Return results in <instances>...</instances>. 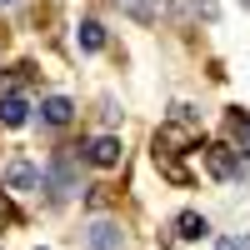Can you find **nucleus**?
Wrapping results in <instances>:
<instances>
[{"label":"nucleus","mask_w":250,"mask_h":250,"mask_svg":"<svg viewBox=\"0 0 250 250\" xmlns=\"http://www.w3.org/2000/svg\"><path fill=\"white\" fill-rule=\"evenodd\" d=\"M70 115H75V105L65 95H50V100H40V120L45 125H70Z\"/></svg>","instance_id":"nucleus-6"},{"label":"nucleus","mask_w":250,"mask_h":250,"mask_svg":"<svg viewBox=\"0 0 250 250\" xmlns=\"http://www.w3.org/2000/svg\"><path fill=\"white\" fill-rule=\"evenodd\" d=\"M80 155H85L90 165H105V170H110V165H120V155H125V150H120V140H115V135H100V140H90Z\"/></svg>","instance_id":"nucleus-4"},{"label":"nucleus","mask_w":250,"mask_h":250,"mask_svg":"<svg viewBox=\"0 0 250 250\" xmlns=\"http://www.w3.org/2000/svg\"><path fill=\"white\" fill-rule=\"evenodd\" d=\"M205 170L215 180H250V160L235 145H205Z\"/></svg>","instance_id":"nucleus-2"},{"label":"nucleus","mask_w":250,"mask_h":250,"mask_svg":"<svg viewBox=\"0 0 250 250\" xmlns=\"http://www.w3.org/2000/svg\"><path fill=\"white\" fill-rule=\"evenodd\" d=\"M245 150H250V125H245Z\"/></svg>","instance_id":"nucleus-13"},{"label":"nucleus","mask_w":250,"mask_h":250,"mask_svg":"<svg viewBox=\"0 0 250 250\" xmlns=\"http://www.w3.org/2000/svg\"><path fill=\"white\" fill-rule=\"evenodd\" d=\"M25 100L20 95H0V125H25Z\"/></svg>","instance_id":"nucleus-8"},{"label":"nucleus","mask_w":250,"mask_h":250,"mask_svg":"<svg viewBox=\"0 0 250 250\" xmlns=\"http://www.w3.org/2000/svg\"><path fill=\"white\" fill-rule=\"evenodd\" d=\"M220 250H250V240H220Z\"/></svg>","instance_id":"nucleus-12"},{"label":"nucleus","mask_w":250,"mask_h":250,"mask_svg":"<svg viewBox=\"0 0 250 250\" xmlns=\"http://www.w3.org/2000/svg\"><path fill=\"white\" fill-rule=\"evenodd\" d=\"M175 235H180V240H205V235H210V220L195 215V210H180V215H175Z\"/></svg>","instance_id":"nucleus-5"},{"label":"nucleus","mask_w":250,"mask_h":250,"mask_svg":"<svg viewBox=\"0 0 250 250\" xmlns=\"http://www.w3.org/2000/svg\"><path fill=\"white\" fill-rule=\"evenodd\" d=\"M0 225H15V205H10L5 195H0Z\"/></svg>","instance_id":"nucleus-11"},{"label":"nucleus","mask_w":250,"mask_h":250,"mask_svg":"<svg viewBox=\"0 0 250 250\" xmlns=\"http://www.w3.org/2000/svg\"><path fill=\"white\" fill-rule=\"evenodd\" d=\"M85 250H125L120 220H90L85 225Z\"/></svg>","instance_id":"nucleus-3"},{"label":"nucleus","mask_w":250,"mask_h":250,"mask_svg":"<svg viewBox=\"0 0 250 250\" xmlns=\"http://www.w3.org/2000/svg\"><path fill=\"white\" fill-rule=\"evenodd\" d=\"M0 5H15V0H0Z\"/></svg>","instance_id":"nucleus-14"},{"label":"nucleus","mask_w":250,"mask_h":250,"mask_svg":"<svg viewBox=\"0 0 250 250\" xmlns=\"http://www.w3.org/2000/svg\"><path fill=\"white\" fill-rule=\"evenodd\" d=\"M5 185L10 190H30V185H40V170L30 160H10V170H5Z\"/></svg>","instance_id":"nucleus-7"},{"label":"nucleus","mask_w":250,"mask_h":250,"mask_svg":"<svg viewBox=\"0 0 250 250\" xmlns=\"http://www.w3.org/2000/svg\"><path fill=\"white\" fill-rule=\"evenodd\" d=\"M105 45V30H100V20H80V50H100Z\"/></svg>","instance_id":"nucleus-9"},{"label":"nucleus","mask_w":250,"mask_h":250,"mask_svg":"<svg viewBox=\"0 0 250 250\" xmlns=\"http://www.w3.org/2000/svg\"><path fill=\"white\" fill-rule=\"evenodd\" d=\"M125 10H130L135 20H145V25H150V20H160V0H120Z\"/></svg>","instance_id":"nucleus-10"},{"label":"nucleus","mask_w":250,"mask_h":250,"mask_svg":"<svg viewBox=\"0 0 250 250\" xmlns=\"http://www.w3.org/2000/svg\"><path fill=\"white\" fill-rule=\"evenodd\" d=\"M40 185H45L50 200H70V195L80 190V180H75V150H55V160L45 165Z\"/></svg>","instance_id":"nucleus-1"}]
</instances>
